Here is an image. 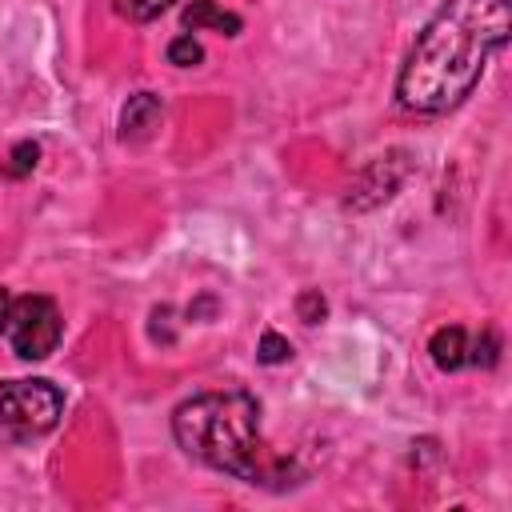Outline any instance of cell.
Instances as JSON below:
<instances>
[{
  "instance_id": "cell-1",
  "label": "cell",
  "mask_w": 512,
  "mask_h": 512,
  "mask_svg": "<svg viewBox=\"0 0 512 512\" xmlns=\"http://www.w3.org/2000/svg\"><path fill=\"white\" fill-rule=\"evenodd\" d=\"M508 32V0H444L400 64V108L416 116H440L464 104L496 52L508 44Z\"/></svg>"
},
{
  "instance_id": "cell-2",
  "label": "cell",
  "mask_w": 512,
  "mask_h": 512,
  "mask_svg": "<svg viewBox=\"0 0 512 512\" xmlns=\"http://www.w3.org/2000/svg\"><path fill=\"white\" fill-rule=\"evenodd\" d=\"M172 436L176 444L244 484H264V488H284L296 484V468L280 460L276 452L264 448L260 440V404L256 396L228 388V392H200L172 412Z\"/></svg>"
},
{
  "instance_id": "cell-3",
  "label": "cell",
  "mask_w": 512,
  "mask_h": 512,
  "mask_svg": "<svg viewBox=\"0 0 512 512\" xmlns=\"http://www.w3.org/2000/svg\"><path fill=\"white\" fill-rule=\"evenodd\" d=\"M64 396L48 380H8L0 384V448L48 436L60 424Z\"/></svg>"
},
{
  "instance_id": "cell-4",
  "label": "cell",
  "mask_w": 512,
  "mask_h": 512,
  "mask_svg": "<svg viewBox=\"0 0 512 512\" xmlns=\"http://www.w3.org/2000/svg\"><path fill=\"white\" fill-rule=\"evenodd\" d=\"M60 332H64V320H60V308L52 296H12L4 336L20 360L52 356L60 344Z\"/></svg>"
},
{
  "instance_id": "cell-5",
  "label": "cell",
  "mask_w": 512,
  "mask_h": 512,
  "mask_svg": "<svg viewBox=\"0 0 512 512\" xmlns=\"http://www.w3.org/2000/svg\"><path fill=\"white\" fill-rule=\"evenodd\" d=\"M396 160H400V156H380V160H372V164L360 172V180H356V188H352V196H360L356 208H372V204L388 200V196L400 188L408 164H396ZM352 196H348V200H352Z\"/></svg>"
},
{
  "instance_id": "cell-6",
  "label": "cell",
  "mask_w": 512,
  "mask_h": 512,
  "mask_svg": "<svg viewBox=\"0 0 512 512\" xmlns=\"http://www.w3.org/2000/svg\"><path fill=\"white\" fill-rule=\"evenodd\" d=\"M160 120H164L160 96H156V92H136V96L124 104V112H120V140H124V144H144V140L160 128Z\"/></svg>"
},
{
  "instance_id": "cell-7",
  "label": "cell",
  "mask_w": 512,
  "mask_h": 512,
  "mask_svg": "<svg viewBox=\"0 0 512 512\" xmlns=\"http://www.w3.org/2000/svg\"><path fill=\"white\" fill-rule=\"evenodd\" d=\"M180 24H184L188 32H220V36H236V32H240V16L228 12V8H220L216 0H192V4L184 8Z\"/></svg>"
},
{
  "instance_id": "cell-8",
  "label": "cell",
  "mask_w": 512,
  "mask_h": 512,
  "mask_svg": "<svg viewBox=\"0 0 512 512\" xmlns=\"http://www.w3.org/2000/svg\"><path fill=\"white\" fill-rule=\"evenodd\" d=\"M428 352H432V364L440 372H456V368L468 364V332L460 324H444V328L432 332Z\"/></svg>"
},
{
  "instance_id": "cell-9",
  "label": "cell",
  "mask_w": 512,
  "mask_h": 512,
  "mask_svg": "<svg viewBox=\"0 0 512 512\" xmlns=\"http://www.w3.org/2000/svg\"><path fill=\"white\" fill-rule=\"evenodd\" d=\"M176 0H112V8L124 16V20H132V24H148V20H156L160 12H168Z\"/></svg>"
},
{
  "instance_id": "cell-10",
  "label": "cell",
  "mask_w": 512,
  "mask_h": 512,
  "mask_svg": "<svg viewBox=\"0 0 512 512\" xmlns=\"http://www.w3.org/2000/svg\"><path fill=\"white\" fill-rule=\"evenodd\" d=\"M500 360V336L492 328H484L472 344H468V364H480V368H492Z\"/></svg>"
},
{
  "instance_id": "cell-11",
  "label": "cell",
  "mask_w": 512,
  "mask_h": 512,
  "mask_svg": "<svg viewBox=\"0 0 512 512\" xmlns=\"http://www.w3.org/2000/svg\"><path fill=\"white\" fill-rule=\"evenodd\" d=\"M288 356H292V344H288L280 332L264 328V336H260V344H256V360H260V364H284Z\"/></svg>"
},
{
  "instance_id": "cell-12",
  "label": "cell",
  "mask_w": 512,
  "mask_h": 512,
  "mask_svg": "<svg viewBox=\"0 0 512 512\" xmlns=\"http://www.w3.org/2000/svg\"><path fill=\"white\" fill-rule=\"evenodd\" d=\"M200 60H204V48L192 40V32H184V36H176V40L168 44V64L192 68V64H200Z\"/></svg>"
},
{
  "instance_id": "cell-13",
  "label": "cell",
  "mask_w": 512,
  "mask_h": 512,
  "mask_svg": "<svg viewBox=\"0 0 512 512\" xmlns=\"http://www.w3.org/2000/svg\"><path fill=\"white\" fill-rule=\"evenodd\" d=\"M296 312H300V320H304V324H316V320H324L328 304H324V296H320L316 288H308V292H300V300H296Z\"/></svg>"
},
{
  "instance_id": "cell-14",
  "label": "cell",
  "mask_w": 512,
  "mask_h": 512,
  "mask_svg": "<svg viewBox=\"0 0 512 512\" xmlns=\"http://www.w3.org/2000/svg\"><path fill=\"white\" fill-rule=\"evenodd\" d=\"M36 160H40V148H36L32 140H24V144L12 148V168H8V172H12V176H28V172L36 168Z\"/></svg>"
},
{
  "instance_id": "cell-15",
  "label": "cell",
  "mask_w": 512,
  "mask_h": 512,
  "mask_svg": "<svg viewBox=\"0 0 512 512\" xmlns=\"http://www.w3.org/2000/svg\"><path fill=\"white\" fill-rule=\"evenodd\" d=\"M8 308H12V292L0 288V336H4V324H8Z\"/></svg>"
}]
</instances>
